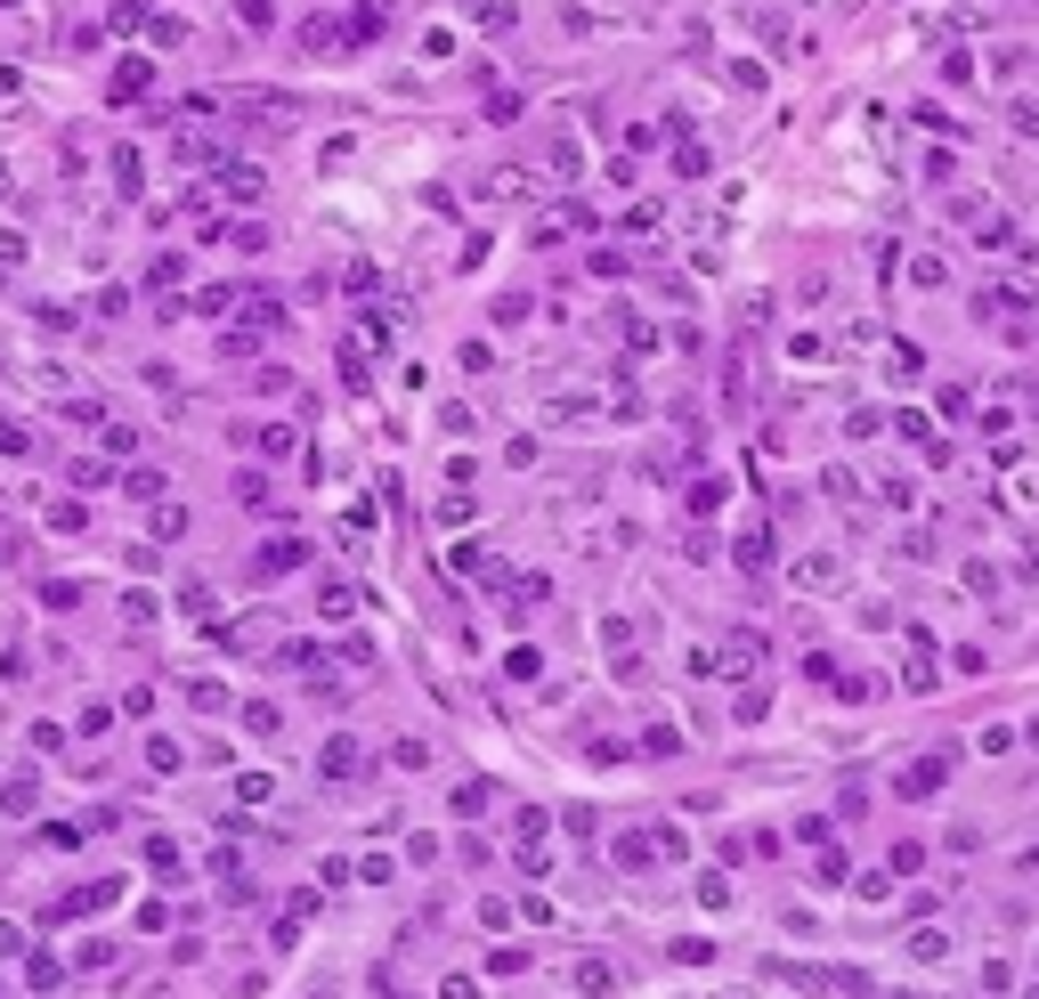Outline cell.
<instances>
[{
	"instance_id": "1",
	"label": "cell",
	"mask_w": 1039,
	"mask_h": 999,
	"mask_svg": "<svg viewBox=\"0 0 1039 999\" xmlns=\"http://www.w3.org/2000/svg\"><path fill=\"white\" fill-rule=\"evenodd\" d=\"M902 788H909V797H934V788H942V764H934V756H926V764H918V773H909Z\"/></svg>"
},
{
	"instance_id": "2",
	"label": "cell",
	"mask_w": 1039,
	"mask_h": 999,
	"mask_svg": "<svg viewBox=\"0 0 1039 999\" xmlns=\"http://www.w3.org/2000/svg\"><path fill=\"white\" fill-rule=\"evenodd\" d=\"M25 975H33V991H57V984H66V967H57V959H33Z\"/></svg>"
},
{
	"instance_id": "3",
	"label": "cell",
	"mask_w": 1039,
	"mask_h": 999,
	"mask_svg": "<svg viewBox=\"0 0 1039 999\" xmlns=\"http://www.w3.org/2000/svg\"><path fill=\"white\" fill-rule=\"evenodd\" d=\"M33 440H25V431H16V423H0V455H25Z\"/></svg>"
}]
</instances>
